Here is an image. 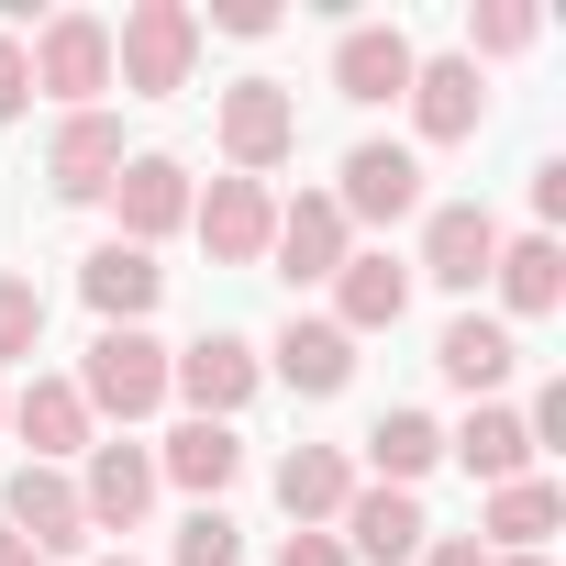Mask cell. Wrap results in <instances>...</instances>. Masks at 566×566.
Wrapping results in <instances>:
<instances>
[{
	"mask_svg": "<svg viewBox=\"0 0 566 566\" xmlns=\"http://www.w3.org/2000/svg\"><path fill=\"white\" fill-rule=\"evenodd\" d=\"M156 290H167V266H156L145 244H123V233L78 255V301H90L101 323H145V312H156Z\"/></svg>",
	"mask_w": 566,
	"mask_h": 566,
	"instance_id": "d6986e66",
	"label": "cell"
},
{
	"mask_svg": "<svg viewBox=\"0 0 566 566\" xmlns=\"http://www.w3.org/2000/svg\"><path fill=\"white\" fill-rule=\"evenodd\" d=\"M189 67H200V12H189V0H134L123 34H112V78L134 101H178Z\"/></svg>",
	"mask_w": 566,
	"mask_h": 566,
	"instance_id": "6da1fadb",
	"label": "cell"
},
{
	"mask_svg": "<svg viewBox=\"0 0 566 566\" xmlns=\"http://www.w3.org/2000/svg\"><path fill=\"white\" fill-rule=\"evenodd\" d=\"M222 156H233V178H277L301 156V101L277 78H233L222 90Z\"/></svg>",
	"mask_w": 566,
	"mask_h": 566,
	"instance_id": "3957f363",
	"label": "cell"
},
{
	"mask_svg": "<svg viewBox=\"0 0 566 566\" xmlns=\"http://www.w3.org/2000/svg\"><path fill=\"white\" fill-rule=\"evenodd\" d=\"M533 211H544V222H566V156H544V167H533Z\"/></svg>",
	"mask_w": 566,
	"mask_h": 566,
	"instance_id": "e575fe53",
	"label": "cell"
},
{
	"mask_svg": "<svg viewBox=\"0 0 566 566\" xmlns=\"http://www.w3.org/2000/svg\"><path fill=\"white\" fill-rule=\"evenodd\" d=\"M411 566H489V544H478V533H433Z\"/></svg>",
	"mask_w": 566,
	"mask_h": 566,
	"instance_id": "836d02e7",
	"label": "cell"
},
{
	"mask_svg": "<svg viewBox=\"0 0 566 566\" xmlns=\"http://www.w3.org/2000/svg\"><path fill=\"white\" fill-rule=\"evenodd\" d=\"M400 312H411V266H400V255H345V266H334V312H323V323L389 334Z\"/></svg>",
	"mask_w": 566,
	"mask_h": 566,
	"instance_id": "ffe728a7",
	"label": "cell"
},
{
	"mask_svg": "<svg viewBox=\"0 0 566 566\" xmlns=\"http://www.w3.org/2000/svg\"><path fill=\"white\" fill-rule=\"evenodd\" d=\"M233 467H244L233 422H178V433L156 444V478H178L189 500H222V489H233Z\"/></svg>",
	"mask_w": 566,
	"mask_h": 566,
	"instance_id": "cb8c5ba5",
	"label": "cell"
},
{
	"mask_svg": "<svg viewBox=\"0 0 566 566\" xmlns=\"http://www.w3.org/2000/svg\"><path fill=\"white\" fill-rule=\"evenodd\" d=\"M277 566H356L334 533H290V544H277Z\"/></svg>",
	"mask_w": 566,
	"mask_h": 566,
	"instance_id": "d6a6232c",
	"label": "cell"
},
{
	"mask_svg": "<svg viewBox=\"0 0 566 566\" xmlns=\"http://www.w3.org/2000/svg\"><path fill=\"white\" fill-rule=\"evenodd\" d=\"M101 566H134V555H101Z\"/></svg>",
	"mask_w": 566,
	"mask_h": 566,
	"instance_id": "74e56055",
	"label": "cell"
},
{
	"mask_svg": "<svg viewBox=\"0 0 566 566\" xmlns=\"http://www.w3.org/2000/svg\"><path fill=\"white\" fill-rule=\"evenodd\" d=\"M0 422L34 444V467L90 455V400H78V378H23V400H0Z\"/></svg>",
	"mask_w": 566,
	"mask_h": 566,
	"instance_id": "9a60e30c",
	"label": "cell"
},
{
	"mask_svg": "<svg viewBox=\"0 0 566 566\" xmlns=\"http://www.w3.org/2000/svg\"><path fill=\"white\" fill-rule=\"evenodd\" d=\"M489 566H544V555H489Z\"/></svg>",
	"mask_w": 566,
	"mask_h": 566,
	"instance_id": "8d00e7d4",
	"label": "cell"
},
{
	"mask_svg": "<svg viewBox=\"0 0 566 566\" xmlns=\"http://www.w3.org/2000/svg\"><path fill=\"white\" fill-rule=\"evenodd\" d=\"M266 367L290 378L301 400H334V389L356 378V334L323 323V312H290V323H277V345H266Z\"/></svg>",
	"mask_w": 566,
	"mask_h": 566,
	"instance_id": "5bb4252c",
	"label": "cell"
},
{
	"mask_svg": "<svg viewBox=\"0 0 566 566\" xmlns=\"http://www.w3.org/2000/svg\"><path fill=\"white\" fill-rule=\"evenodd\" d=\"M555 522H566V489H555V478H511V489H489V522H478V533H489L500 555H544Z\"/></svg>",
	"mask_w": 566,
	"mask_h": 566,
	"instance_id": "484cf974",
	"label": "cell"
},
{
	"mask_svg": "<svg viewBox=\"0 0 566 566\" xmlns=\"http://www.w3.org/2000/svg\"><path fill=\"white\" fill-rule=\"evenodd\" d=\"M255 378H266V367H255V345H244V334H200V345H178V356H167V389L189 400V422H233V411L255 400Z\"/></svg>",
	"mask_w": 566,
	"mask_h": 566,
	"instance_id": "52a82bcc",
	"label": "cell"
},
{
	"mask_svg": "<svg viewBox=\"0 0 566 566\" xmlns=\"http://www.w3.org/2000/svg\"><path fill=\"white\" fill-rule=\"evenodd\" d=\"M189 222H200L211 266H266V233H277V189H266V178H211V189H189Z\"/></svg>",
	"mask_w": 566,
	"mask_h": 566,
	"instance_id": "8992f818",
	"label": "cell"
},
{
	"mask_svg": "<svg viewBox=\"0 0 566 566\" xmlns=\"http://www.w3.org/2000/svg\"><path fill=\"white\" fill-rule=\"evenodd\" d=\"M34 112V56H23V34H0V123H23Z\"/></svg>",
	"mask_w": 566,
	"mask_h": 566,
	"instance_id": "4dcf8cb0",
	"label": "cell"
},
{
	"mask_svg": "<svg viewBox=\"0 0 566 566\" xmlns=\"http://www.w3.org/2000/svg\"><path fill=\"white\" fill-rule=\"evenodd\" d=\"M334 211H345V222H411V211H422V156H411V145H356Z\"/></svg>",
	"mask_w": 566,
	"mask_h": 566,
	"instance_id": "7c38bea8",
	"label": "cell"
},
{
	"mask_svg": "<svg viewBox=\"0 0 566 566\" xmlns=\"http://www.w3.org/2000/svg\"><path fill=\"white\" fill-rule=\"evenodd\" d=\"M433 367H444L467 400H489V389L522 367V345H511V323H489V312H455V323H444V345H433Z\"/></svg>",
	"mask_w": 566,
	"mask_h": 566,
	"instance_id": "603a6c76",
	"label": "cell"
},
{
	"mask_svg": "<svg viewBox=\"0 0 566 566\" xmlns=\"http://www.w3.org/2000/svg\"><path fill=\"white\" fill-rule=\"evenodd\" d=\"M0 566H45V555H34V544H23L12 522H0Z\"/></svg>",
	"mask_w": 566,
	"mask_h": 566,
	"instance_id": "d590c367",
	"label": "cell"
},
{
	"mask_svg": "<svg viewBox=\"0 0 566 566\" xmlns=\"http://www.w3.org/2000/svg\"><path fill=\"white\" fill-rule=\"evenodd\" d=\"M500 301L522 312V323H544L555 301H566V255H555V233H522V244H500Z\"/></svg>",
	"mask_w": 566,
	"mask_h": 566,
	"instance_id": "4316f807",
	"label": "cell"
},
{
	"mask_svg": "<svg viewBox=\"0 0 566 566\" xmlns=\"http://www.w3.org/2000/svg\"><path fill=\"white\" fill-rule=\"evenodd\" d=\"M78 400H90V422H101V411H112V422L167 411V345H156L145 323H101V345L78 356Z\"/></svg>",
	"mask_w": 566,
	"mask_h": 566,
	"instance_id": "7a4b0ae2",
	"label": "cell"
},
{
	"mask_svg": "<svg viewBox=\"0 0 566 566\" xmlns=\"http://www.w3.org/2000/svg\"><path fill=\"white\" fill-rule=\"evenodd\" d=\"M101 200L123 211V244H145V255H156V233H178V222H189V167H178V156H123V178H112Z\"/></svg>",
	"mask_w": 566,
	"mask_h": 566,
	"instance_id": "4fadbf2b",
	"label": "cell"
},
{
	"mask_svg": "<svg viewBox=\"0 0 566 566\" xmlns=\"http://www.w3.org/2000/svg\"><path fill=\"white\" fill-rule=\"evenodd\" d=\"M167 566H244V533H233V511H222V500H200V511L178 522Z\"/></svg>",
	"mask_w": 566,
	"mask_h": 566,
	"instance_id": "83f0119b",
	"label": "cell"
},
{
	"mask_svg": "<svg viewBox=\"0 0 566 566\" xmlns=\"http://www.w3.org/2000/svg\"><path fill=\"white\" fill-rule=\"evenodd\" d=\"M78 511H90V533H134V522L156 511V455H145V444H90Z\"/></svg>",
	"mask_w": 566,
	"mask_h": 566,
	"instance_id": "e0dca14e",
	"label": "cell"
},
{
	"mask_svg": "<svg viewBox=\"0 0 566 566\" xmlns=\"http://www.w3.org/2000/svg\"><path fill=\"white\" fill-rule=\"evenodd\" d=\"M345 500H356V467L334 444H290V455H277V511H290L301 533H323Z\"/></svg>",
	"mask_w": 566,
	"mask_h": 566,
	"instance_id": "7402d4cb",
	"label": "cell"
},
{
	"mask_svg": "<svg viewBox=\"0 0 566 566\" xmlns=\"http://www.w3.org/2000/svg\"><path fill=\"white\" fill-rule=\"evenodd\" d=\"M0 522H12L45 566L90 544V511H78V478H67V467H12V489H0Z\"/></svg>",
	"mask_w": 566,
	"mask_h": 566,
	"instance_id": "ba28073f",
	"label": "cell"
},
{
	"mask_svg": "<svg viewBox=\"0 0 566 566\" xmlns=\"http://www.w3.org/2000/svg\"><path fill=\"white\" fill-rule=\"evenodd\" d=\"M444 455L467 467V478H489V489H511V478H533V433H522V411H500V400H478L455 433H444Z\"/></svg>",
	"mask_w": 566,
	"mask_h": 566,
	"instance_id": "44dd1931",
	"label": "cell"
},
{
	"mask_svg": "<svg viewBox=\"0 0 566 566\" xmlns=\"http://www.w3.org/2000/svg\"><path fill=\"white\" fill-rule=\"evenodd\" d=\"M266 255H277V277H290V290H323V277L356 255V222L334 211V189H301V200H277Z\"/></svg>",
	"mask_w": 566,
	"mask_h": 566,
	"instance_id": "5b68a950",
	"label": "cell"
},
{
	"mask_svg": "<svg viewBox=\"0 0 566 566\" xmlns=\"http://www.w3.org/2000/svg\"><path fill=\"white\" fill-rule=\"evenodd\" d=\"M533 45V12H522V0H478V12H467V67L478 56H522Z\"/></svg>",
	"mask_w": 566,
	"mask_h": 566,
	"instance_id": "f1b7e54d",
	"label": "cell"
},
{
	"mask_svg": "<svg viewBox=\"0 0 566 566\" xmlns=\"http://www.w3.org/2000/svg\"><path fill=\"white\" fill-rule=\"evenodd\" d=\"M411 67H422V45H411L400 23H345V45H334V90H345L356 112L400 101V90H411Z\"/></svg>",
	"mask_w": 566,
	"mask_h": 566,
	"instance_id": "30bf717a",
	"label": "cell"
},
{
	"mask_svg": "<svg viewBox=\"0 0 566 566\" xmlns=\"http://www.w3.org/2000/svg\"><path fill=\"white\" fill-rule=\"evenodd\" d=\"M334 522H345V555H367V566H411V555L433 544V522H422L411 489H356Z\"/></svg>",
	"mask_w": 566,
	"mask_h": 566,
	"instance_id": "ac0fdd59",
	"label": "cell"
},
{
	"mask_svg": "<svg viewBox=\"0 0 566 566\" xmlns=\"http://www.w3.org/2000/svg\"><path fill=\"white\" fill-rule=\"evenodd\" d=\"M367 467H378V489L433 478V467H444V422H433V411H378V422H367Z\"/></svg>",
	"mask_w": 566,
	"mask_h": 566,
	"instance_id": "d4e9b609",
	"label": "cell"
},
{
	"mask_svg": "<svg viewBox=\"0 0 566 566\" xmlns=\"http://www.w3.org/2000/svg\"><path fill=\"white\" fill-rule=\"evenodd\" d=\"M211 23H222V34H244V45H255V34H277V0H211Z\"/></svg>",
	"mask_w": 566,
	"mask_h": 566,
	"instance_id": "1f68e13d",
	"label": "cell"
},
{
	"mask_svg": "<svg viewBox=\"0 0 566 566\" xmlns=\"http://www.w3.org/2000/svg\"><path fill=\"white\" fill-rule=\"evenodd\" d=\"M400 101H411V134H422V145H467V134L489 123V90H478L467 56H422Z\"/></svg>",
	"mask_w": 566,
	"mask_h": 566,
	"instance_id": "8fae6325",
	"label": "cell"
},
{
	"mask_svg": "<svg viewBox=\"0 0 566 566\" xmlns=\"http://www.w3.org/2000/svg\"><path fill=\"white\" fill-rule=\"evenodd\" d=\"M34 345H45V290L34 277H0V367L34 356Z\"/></svg>",
	"mask_w": 566,
	"mask_h": 566,
	"instance_id": "f546056e",
	"label": "cell"
},
{
	"mask_svg": "<svg viewBox=\"0 0 566 566\" xmlns=\"http://www.w3.org/2000/svg\"><path fill=\"white\" fill-rule=\"evenodd\" d=\"M500 222H489V200H444L433 222H422V277H433V290H478V277L500 266Z\"/></svg>",
	"mask_w": 566,
	"mask_h": 566,
	"instance_id": "9c48e42d",
	"label": "cell"
},
{
	"mask_svg": "<svg viewBox=\"0 0 566 566\" xmlns=\"http://www.w3.org/2000/svg\"><path fill=\"white\" fill-rule=\"evenodd\" d=\"M23 56H34V90H45V101L101 112V90H112V23H101V12H56Z\"/></svg>",
	"mask_w": 566,
	"mask_h": 566,
	"instance_id": "277c9868",
	"label": "cell"
},
{
	"mask_svg": "<svg viewBox=\"0 0 566 566\" xmlns=\"http://www.w3.org/2000/svg\"><path fill=\"white\" fill-rule=\"evenodd\" d=\"M112 178H123V123L112 112H67L56 145H45V189L56 200H101Z\"/></svg>",
	"mask_w": 566,
	"mask_h": 566,
	"instance_id": "2e32d148",
	"label": "cell"
}]
</instances>
